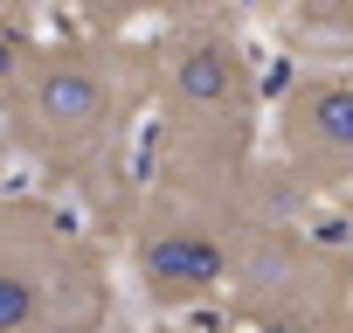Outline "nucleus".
<instances>
[{"instance_id": "3", "label": "nucleus", "mask_w": 353, "mask_h": 333, "mask_svg": "<svg viewBox=\"0 0 353 333\" xmlns=\"http://www.w3.org/2000/svg\"><path fill=\"white\" fill-rule=\"evenodd\" d=\"M215 333H353V250L312 216H270L215 305Z\"/></svg>"}, {"instance_id": "6", "label": "nucleus", "mask_w": 353, "mask_h": 333, "mask_svg": "<svg viewBox=\"0 0 353 333\" xmlns=\"http://www.w3.org/2000/svg\"><path fill=\"white\" fill-rule=\"evenodd\" d=\"M70 28H90V35H139V28H181V21H222L236 15V0H70Z\"/></svg>"}, {"instance_id": "2", "label": "nucleus", "mask_w": 353, "mask_h": 333, "mask_svg": "<svg viewBox=\"0 0 353 333\" xmlns=\"http://www.w3.org/2000/svg\"><path fill=\"white\" fill-rule=\"evenodd\" d=\"M139 56H145V153L215 160V166L263 160L256 146L270 104L256 84V56L236 35V15L139 35Z\"/></svg>"}, {"instance_id": "4", "label": "nucleus", "mask_w": 353, "mask_h": 333, "mask_svg": "<svg viewBox=\"0 0 353 333\" xmlns=\"http://www.w3.org/2000/svg\"><path fill=\"white\" fill-rule=\"evenodd\" d=\"M263 146L305 216L353 209V70L346 63L291 70L270 97Z\"/></svg>"}, {"instance_id": "5", "label": "nucleus", "mask_w": 353, "mask_h": 333, "mask_svg": "<svg viewBox=\"0 0 353 333\" xmlns=\"http://www.w3.org/2000/svg\"><path fill=\"white\" fill-rule=\"evenodd\" d=\"M97 229L70 216L56 195L21 188L0 216V333H56L70 271Z\"/></svg>"}, {"instance_id": "8", "label": "nucleus", "mask_w": 353, "mask_h": 333, "mask_svg": "<svg viewBox=\"0 0 353 333\" xmlns=\"http://www.w3.org/2000/svg\"><path fill=\"white\" fill-rule=\"evenodd\" d=\"M14 195H21V188H14V153H8V139H0V216L14 209Z\"/></svg>"}, {"instance_id": "7", "label": "nucleus", "mask_w": 353, "mask_h": 333, "mask_svg": "<svg viewBox=\"0 0 353 333\" xmlns=\"http://www.w3.org/2000/svg\"><path fill=\"white\" fill-rule=\"evenodd\" d=\"M49 35L35 28V15H28V0H0V91H8L28 63H35V49H42Z\"/></svg>"}, {"instance_id": "9", "label": "nucleus", "mask_w": 353, "mask_h": 333, "mask_svg": "<svg viewBox=\"0 0 353 333\" xmlns=\"http://www.w3.org/2000/svg\"><path fill=\"white\" fill-rule=\"evenodd\" d=\"M152 333H194V326H152Z\"/></svg>"}, {"instance_id": "1", "label": "nucleus", "mask_w": 353, "mask_h": 333, "mask_svg": "<svg viewBox=\"0 0 353 333\" xmlns=\"http://www.w3.org/2000/svg\"><path fill=\"white\" fill-rule=\"evenodd\" d=\"M145 118V56L139 35L63 28L35 63L0 91V139L35 174L42 195L70 202L90 229H125L139 160L132 132Z\"/></svg>"}]
</instances>
